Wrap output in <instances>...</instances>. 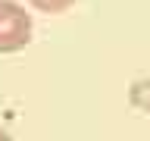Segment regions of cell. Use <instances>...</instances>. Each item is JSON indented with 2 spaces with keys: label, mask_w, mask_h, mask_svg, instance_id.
<instances>
[{
  "label": "cell",
  "mask_w": 150,
  "mask_h": 141,
  "mask_svg": "<svg viewBox=\"0 0 150 141\" xmlns=\"http://www.w3.org/2000/svg\"><path fill=\"white\" fill-rule=\"evenodd\" d=\"M31 41V13L16 0H0V53H19Z\"/></svg>",
  "instance_id": "6da1fadb"
},
{
  "label": "cell",
  "mask_w": 150,
  "mask_h": 141,
  "mask_svg": "<svg viewBox=\"0 0 150 141\" xmlns=\"http://www.w3.org/2000/svg\"><path fill=\"white\" fill-rule=\"evenodd\" d=\"M131 103L138 107V110H150V78H141V82L131 85Z\"/></svg>",
  "instance_id": "7a4b0ae2"
},
{
  "label": "cell",
  "mask_w": 150,
  "mask_h": 141,
  "mask_svg": "<svg viewBox=\"0 0 150 141\" xmlns=\"http://www.w3.org/2000/svg\"><path fill=\"white\" fill-rule=\"evenodd\" d=\"M28 3L35 9H41V13H66L75 0H28Z\"/></svg>",
  "instance_id": "3957f363"
},
{
  "label": "cell",
  "mask_w": 150,
  "mask_h": 141,
  "mask_svg": "<svg viewBox=\"0 0 150 141\" xmlns=\"http://www.w3.org/2000/svg\"><path fill=\"white\" fill-rule=\"evenodd\" d=\"M0 141H13V138H9V135H6V132H3V129H0Z\"/></svg>",
  "instance_id": "277c9868"
}]
</instances>
